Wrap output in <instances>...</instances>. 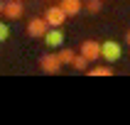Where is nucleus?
I'll use <instances>...</instances> for the list:
<instances>
[{
	"mask_svg": "<svg viewBox=\"0 0 130 125\" xmlns=\"http://www.w3.org/2000/svg\"><path fill=\"white\" fill-rule=\"evenodd\" d=\"M49 32V22H47V17H32V20L27 22V34L32 37V39H44V34Z\"/></svg>",
	"mask_w": 130,
	"mask_h": 125,
	"instance_id": "nucleus-3",
	"label": "nucleus"
},
{
	"mask_svg": "<svg viewBox=\"0 0 130 125\" xmlns=\"http://www.w3.org/2000/svg\"><path fill=\"white\" fill-rule=\"evenodd\" d=\"M101 7H103V0H86L88 12H101Z\"/></svg>",
	"mask_w": 130,
	"mask_h": 125,
	"instance_id": "nucleus-12",
	"label": "nucleus"
},
{
	"mask_svg": "<svg viewBox=\"0 0 130 125\" xmlns=\"http://www.w3.org/2000/svg\"><path fill=\"white\" fill-rule=\"evenodd\" d=\"M59 5L66 10V15H69V17H74V15H79V12H81L84 3H81V0H59Z\"/></svg>",
	"mask_w": 130,
	"mask_h": 125,
	"instance_id": "nucleus-8",
	"label": "nucleus"
},
{
	"mask_svg": "<svg viewBox=\"0 0 130 125\" xmlns=\"http://www.w3.org/2000/svg\"><path fill=\"white\" fill-rule=\"evenodd\" d=\"M88 64H91V61H88V59L86 57H84V54H81V51H79V54H76V59H74V69H76V71H86V69H88Z\"/></svg>",
	"mask_w": 130,
	"mask_h": 125,
	"instance_id": "nucleus-11",
	"label": "nucleus"
},
{
	"mask_svg": "<svg viewBox=\"0 0 130 125\" xmlns=\"http://www.w3.org/2000/svg\"><path fill=\"white\" fill-rule=\"evenodd\" d=\"M0 12H3L5 20H20L25 15V5H22V0H3L0 3Z\"/></svg>",
	"mask_w": 130,
	"mask_h": 125,
	"instance_id": "nucleus-1",
	"label": "nucleus"
},
{
	"mask_svg": "<svg viewBox=\"0 0 130 125\" xmlns=\"http://www.w3.org/2000/svg\"><path fill=\"white\" fill-rule=\"evenodd\" d=\"M10 39V27H7V20L0 22V42H7Z\"/></svg>",
	"mask_w": 130,
	"mask_h": 125,
	"instance_id": "nucleus-13",
	"label": "nucleus"
},
{
	"mask_svg": "<svg viewBox=\"0 0 130 125\" xmlns=\"http://www.w3.org/2000/svg\"><path fill=\"white\" fill-rule=\"evenodd\" d=\"M61 59H59V54H42L39 57V69H42L44 74H59L61 71Z\"/></svg>",
	"mask_w": 130,
	"mask_h": 125,
	"instance_id": "nucleus-4",
	"label": "nucleus"
},
{
	"mask_svg": "<svg viewBox=\"0 0 130 125\" xmlns=\"http://www.w3.org/2000/svg\"><path fill=\"white\" fill-rule=\"evenodd\" d=\"M59 59H61V64H74V59H76V51L74 49H66V47H61L59 49Z\"/></svg>",
	"mask_w": 130,
	"mask_h": 125,
	"instance_id": "nucleus-9",
	"label": "nucleus"
},
{
	"mask_svg": "<svg viewBox=\"0 0 130 125\" xmlns=\"http://www.w3.org/2000/svg\"><path fill=\"white\" fill-rule=\"evenodd\" d=\"M91 76H113V66L106 64V66H93V69H88Z\"/></svg>",
	"mask_w": 130,
	"mask_h": 125,
	"instance_id": "nucleus-10",
	"label": "nucleus"
},
{
	"mask_svg": "<svg viewBox=\"0 0 130 125\" xmlns=\"http://www.w3.org/2000/svg\"><path fill=\"white\" fill-rule=\"evenodd\" d=\"M22 3H25V0H22Z\"/></svg>",
	"mask_w": 130,
	"mask_h": 125,
	"instance_id": "nucleus-15",
	"label": "nucleus"
},
{
	"mask_svg": "<svg viewBox=\"0 0 130 125\" xmlns=\"http://www.w3.org/2000/svg\"><path fill=\"white\" fill-rule=\"evenodd\" d=\"M101 51H103V61L106 64H116L120 59V54H123V47L116 39H106V42H101Z\"/></svg>",
	"mask_w": 130,
	"mask_h": 125,
	"instance_id": "nucleus-2",
	"label": "nucleus"
},
{
	"mask_svg": "<svg viewBox=\"0 0 130 125\" xmlns=\"http://www.w3.org/2000/svg\"><path fill=\"white\" fill-rule=\"evenodd\" d=\"M81 54L93 64V61H98V59H103V51H101V44L96 42V39H86V42L81 44Z\"/></svg>",
	"mask_w": 130,
	"mask_h": 125,
	"instance_id": "nucleus-6",
	"label": "nucleus"
},
{
	"mask_svg": "<svg viewBox=\"0 0 130 125\" xmlns=\"http://www.w3.org/2000/svg\"><path fill=\"white\" fill-rule=\"evenodd\" d=\"M44 17H47V22H49V27H61L69 15H66V10L61 5H52V7H47Z\"/></svg>",
	"mask_w": 130,
	"mask_h": 125,
	"instance_id": "nucleus-5",
	"label": "nucleus"
},
{
	"mask_svg": "<svg viewBox=\"0 0 130 125\" xmlns=\"http://www.w3.org/2000/svg\"><path fill=\"white\" fill-rule=\"evenodd\" d=\"M66 34L61 27H49V32L44 34V44L49 47V49H61V44H64Z\"/></svg>",
	"mask_w": 130,
	"mask_h": 125,
	"instance_id": "nucleus-7",
	"label": "nucleus"
},
{
	"mask_svg": "<svg viewBox=\"0 0 130 125\" xmlns=\"http://www.w3.org/2000/svg\"><path fill=\"white\" fill-rule=\"evenodd\" d=\"M125 42H128V44H130V32H128V34H125Z\"/></svg>",
	"mask_w": 130,
	"mask_h": 125,
	"instance_id": "nucleus-14",
	"label": "nucleus"
}]
</instances>
